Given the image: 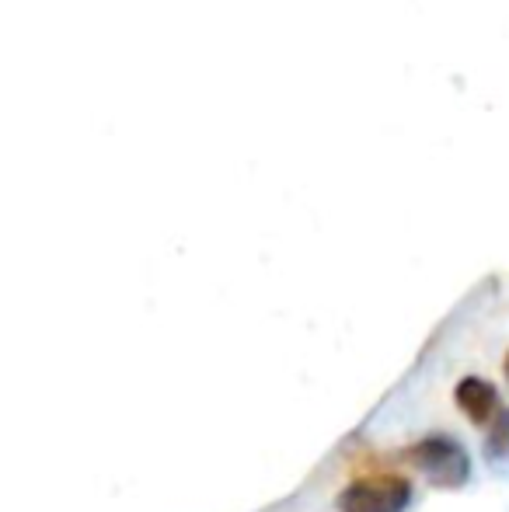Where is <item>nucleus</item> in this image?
I'll return each mask as SVG.
<instances>
[{
    "label": "nucleus",
    "mask_w": 509,
    "mask_h": 512,
    "mask_svg": "<svg viewBox=\"0 0 509 512\" xmlns=\"http://www.w3.org/2000/svg\"><path fill=\"white\" fill-rule=\"evenodd\" d=\"M503 370H506V377H509V356H506V363H503Z\"/></svg>",
    "instance_id": "5"
},
{
    "label": "nucleus",
    "mask_w": 509,
    "mask_h": 512,
    "mask_svg": "<svg viewBox=\"0 0 509 512\" xmlns=\"http://www.w3.org/2000/svg\"><path fill=\"white\" fill-rule=\"evenodd\" d=\"M405 460L429 485L443 488V492H457L471 481V453L464 450V443H457L454 436H443V432L412 443L405 450Z\"/></svg>",
    "instance_id": "1"
},
{
    "label": "nucleus",
    "mask_w": 509,
    "mask_h": 512,
    "mask_svg": "<svg viewBox=\"0 0 509 512\" xmlns=\"http://www.w3.org/2000/svg\"><path fill=\"white\" fill-rule=\"evenodd\" d=\"M412 502V485L401 474L360 478L339 495V512H405Z\"/></svg>",
    "instance_id": "2"
},
{
    "label": "nucleus",
    "mask_w": 509,
    "mask_h": 512,
    "mask_svg": "<svg viewBox=\"0 0 509 512\" xmlns=\"http://www.w3.org/2000/svg\"><path fill=\"white\" fill-rule=\"evenodd\" d=\"M454 401L471 425H489L492 418H496V411L503 408L499 405L496 384H489L485 377H464L454 391Z\"/></svg>",
    "instance_id": "3"
},
{
    "label": "nucleus",
    "mask_w": 509,
    "mask_h": 512,
    "mask_svg": "<svg viewBox=\"0 0 509 512\" xmlns=\"http://www.w3.org/2000/svg\"><path fill=\"white\" fill-rule=\"evenodd\" d=\"M485 453L489 460H509V408H499L492 418V432L485 439Z\"/></svg>",
    "instance_id": "4"
}]
</instances>
